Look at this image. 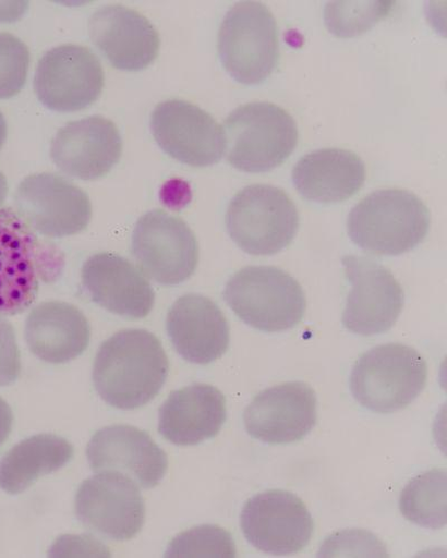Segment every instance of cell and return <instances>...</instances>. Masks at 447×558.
Here are the masks:
<instances>
[{"mask_svg": "<svg viewBox=\"0 0 447 558\" xmlns=\"http://www.w3.org/2000/svg\"><path fill=\"white\" fill-rule=\"evenodd\" d=\"M168 372L169 361L156 336L146 330H124L100 347L93 378L109 405L136 410L158 396Z\"/></svg>", "mask_w": 447, "mask_h": 558, "instance_id": "obj_1", "label": "cell"}, {"mask_svg": "<svg viewBox=\"0 0 447 558\" xmlns=\"http://www.w3.org/2000/svg\"><path fill=\"white\" fill-rule=\"evenodd\" d=\"M64 255L12 208H0V315L14 316L36 301L40 284L57 281Z\"/></svg>", "mask_w": 447, "mask_h": 558, "instance_id": "obj_2", "label": "cell"}, {"mask_svg": "<svg viewBox=\"0 0 447 558\" xmlns=\"http://www.w3.org/2000/svg\"><path fill=\"white\" fill-rule=\"evenodd\" d=\"M430 227L431 213L423 201L395 189L372 193L351 209L347 219L351 242L378 256H399L415 250Z\"/></svg>", "mask_w": 447, "mask_h": 558, "instance_id": "obj_3", "label": "cell"}, {"mask_svg": "<svg viewBox=\"0 0 447 558\" xmlns=\"http://www.w3.org/2000/svg\"><path fill=\"white\" fill-rule=\"evenodd\" d=\"M221 128L229 163L247 173H263L281 167L299 143L294 118L271 102L240 106Z\"/></svg>", "mask_w": 447, "mask_h": 558, "instance_id": "obj_4", "label": "cell"}, {"mask_svg": "<svg viewBox=\"0 0 447 558\" xmlns=\"http://www.w3.org/2000/svg\"><path fill=\"white\" fill-rule=\"evenodd\" d=\"M222 296L241 320L265 333L295 328L306 310L297 279L275 266L242 268L230 278Z\"/></svg>", "mask_w": 447, "mask_h": 558, "instance_id": "obj_5", "label": "cell"}, {"mask_svg": "<svg viewBox=\"0 0 447 558\" xmlns=\"http://www.w3.org/2000/svg\"><path fill=\"white\" fill-rule=\"evenodd\" d=\"M428 366L415 349L390 343L364 353L352 368L350 390L363 408L392 413L414 402L426 387Z\"/></svg>", "mask_w": 447, "mask_h": 558, "instance_id": "obj_6", "label": "cell"}, {"mask_svg": "<svg viewBox=\"0 0 447 558\" xmlns=\"http://www.w3.org/2000/svg\"><path fill=\"white\" fill-rule=\"evenodd\" d=\"M217 49L222 68L234 81L247 86L263 84L280 63L275 15L263 3L235 4L221 22Z\"/></svg>", "mask_w": 447, "mask_h": 558, "instance_id": "obj_7", "label": "cell"}, {"mask_svg": "<svg viewBox=\"0 0 447 558\" xmlns=\"http://www.w3.org/2000/svg\"><path fill=\"white\" fill-rule=\"evenodd\" d=\"M226 223L231 240L253 256H273L294 241L300 226L289 195L271 184H251L231 201Z\"/></svg>", "mask_w": 447, "mask_h": 558, "instance_id": "obj_8", "label": "cell"}, {"mask_svg": "<svg viewBox=\"0 0 447 558\" xmlns=\"http://www.w3.org/2000/svg\"><path fill=\"white\" fill-rule=\"evenodd\" d=\"M131 252L141 270L165 287L186 282L200 260L194 231L183 219L159 209L145 214L137 221Z\"/></svg>", "mask_w": 447, "mask_h": 558, "instance_id": "obj_9", "label": "cell"}, {"mask_svg": "<svg viewBox=\"0 0 447 558\" xmlns=\"http://www.w3.org/2000/svg\"><path fill=\"white\" fill-rule=\"evenodd\" d=\"M105 71L96 54L75 44H64L38 61L34 90L47 109L70 113L92 107L102 95Z\"/></svg>", "mask_w": 447, "mask_h": 558, "instance_id": "obj_10", "label": "cell"}, {"mask_svg": "<svg viewBox=\"0 0 447 558\" xmlns=\"http://www.w3.org/2000/svg\"><path fill=\"white\" fill-rule=\"evenodd\" d=\"M14 202L16 213L43 238L76 235L93 219L88 196L73 182L55 173L26 177L17 187Z\"/></svg>", "mask_w": 447, "mask_h": 558, "instance_id": "obj_11", "label": "cell"}, {"mask_svg": "<svg viewBox=\"0 0 447 558\" xmlns=\"http://www.w3.org/2000/svg\"><path fill=\"white\" fill-rule=\"evenodd\" d=\"M347 281L351 284L342 324L353 335L373 337L390 331L406 303V293L392 272L363 256L342 258Z\"/></svg>", "mask_w": 447, "mask_h": 558, "instance_id": "obj_12", "label": "cell"}, {"mask_svg": "<svg viewBox=\"0 0 447 558\" xmlns=\"http://www.w3.org/2000/svg\"><path fill=\"white\" fill-rule=\"evenodd\" d=\"M75 515L84 527L117 542L138 535L146 506L140 486L119 472L84 481L75 496Z\"/></svg>", "mask_w": 447, "mask_h": 558, "instance_id": "obj_13", "label": "cell"}, {"mask_svg": "<svg viewBox=\"0 0 447 558\" xmlns=\"http://www.w3.org/2000/svg\"><path fill=\"white\" fill-rule=\"evenodd\" d=\"M241 529L256 549L270 555L300 553L310 543L315 523L295 494L271 489L250 498L241 513Z\"/></svg>", "mask_w": 447, "mask_h": 558, "instance_id": "obj_14", "label": "cell"}, {"mask_svg": "<svg viewBox=\"0 0 447 558\" xmlns=\"http://www.w3.org/2000/svg\"><path fill=\"white\" fill-rule=\"evenodd\" d=\"M150 129L161 150L181 163L205 168L218 163L226 156L221 125L191 102H161L152 114Z\"/></svg>", "mask_w": 447, "mask_h": 558, "instance_id": "obj_15", "label": "cell"}, {"mask_svg": "<svg viewBox=\"0 0 447 558\" xmlns=\"http://www.w3.org/2000/svg\"><path fill=\"white\" fill-rule=\"evenodd\" d=\"M243 418L247 434L255 440L268 445L298 442L317 424V396L300 381L268 388L247 405Z\"/></svg>", "mask_w": 447, "mask_h": 558, "instance_id": "obj_16", "label": "cell"}, {"mask_svg": "<svg viewBox=\"0 0 447 558\" xmlns=\"http://www.w3.org/2000/svg\"><path fill=\"white\" fill-rule=\"evenodd\" d=\"M95 473L119 472L144 489L155 488L166 475L168 458L144 430L126 425L102 428L86 448Z\"/></svg>", "mask_w": 447, "mask_h": 558, "instance_id": "obj_17", "label": "cell"}, {"mask_svg": "<svg viewBox=\"0 0 447 558\" xmlns=\"http://www.w3.org/2000/svg\"><path fill=\"white\" fill-rule=\"evenodd\" d=\"M122 138L117 125L93 116L64 125L56 134L51 157L67 175L94 181L106 177L120 161Z\"/></svg>", "mask_w": 447, "mask_h": 558, "instance_id": "obj_18", "label": "cell"}, {"mask_svg": "<svg viewBox=\"0 0 447 558\" xmlns=\"http://www.w3.org/2000/svg\"><path fill=\"white\" fill-rule=\"evenodd\" d=\"M87 28L93 43L120 71H143L158 58L159 33L136 11L122 5L102 8L89 19Z\"/></svg>", "mask_w": 447, "mask_h": 558, "instance_id": "obj_19", "label": "cell"}, {"mask_svg": "<svg viewBox=\"0 0 447 558\" xmlns=\"http://www.w3.org/2000/svg\"><path fill=\"white\" fill-rule=\"evenodd\" d=\"M82 284L92 300L126 319L145 318L155 305V292L140 267L112 253L89 257L81 271Z\"/></svg>", "mask_w": 447, "mask_h": 558, "instance_id": "obj_20", "label": "cell"}, {"mask_svg": "<svg viewBox=\"0 0 447 558\" xmlns=\"http://www.w3.org/2000/svg\"><path fill=\"white\" fill-rule=\"evenodd\" d=\"M167 335L176 352L190 363L207 365L230 347V324L210 299L201 294L179 298L170 307Z\"/></svg>", "mask_w": 447, "mask_h": 558, "instance_id": "obj_21", "label": "cell"}, {"mask_svg": "<svg viewBox=\"0 0 447 558\" xmlns=\"http://www.w3.org/2000/svg\"><path fill=\"white\" fill-rule=\"evenodd\" d=\"M227 417L226 396L195 384L170 393L159 411V433L172 445L197 446L215 438Z\"/></svg>", "mask_w": 447, "mask_h": 558, "instance_id": "obj_22", "label": "cell"}, {"mask_svg": "<svg viewBox=\"0 0 447 558\" xmlns=\"http://www.w3.org/2000/svg\"><path fill=\"white\" fill-rule=\"evenodd\" d=\"M366 166L353 151L326 148L303 156L292 170L295 190L307 202L343 203L363 189Z\"/></svg>", "mask_w": 447, "mask_h": 558, "instance_id": "obj_23", "label": "cell"}, {"mask_svg": "<svg viewBox=\"0 0 447 558\" xmlns=\"http://www.w3.org/2000/svg\"><path fill=\"white\" fill-rule=\"evenodd\" d=\"M25 340L39 360L63 364L86 351L92 340V327L76 306L59 301L45 302L29 313Z\"/></svg>", "mask_w": 447, "mask_h": 558, "instance_id": "obj_24", "label": "cell"}, {"mask_svg": "<svg viewBox=\"0 0 447 558\" xmlns=\"http://www.w3.org/2000/svg\"><path fill=\"white\" fill-rule=\"evenodd\" d=\"M73 456V446L63 437L52 434L29 437L0 460V488L10 495L22 494L38 478L63 469Z\"/></svg>", "mask_w": 447, "mask_h": 558, "instance_id": "obj_25", "label": "cell"}, {"mask_svg": "<svg viewBox=\"0 0 447 558\" xmlns=\"http://www.w3.org/2000/svg\"><path fill=\"white\" fill-rule=\"evenodd\" d=\"M399 510L411 523L440 530L447 522V473L435 469L411 481L399 497Z\"/></svg>", "mask_w": 447, "mask_h": 558, "instance_id": "obj_26", "label": "cell"}, {"mask_svg": "<svg viewBox=\"0 0 447 558\" xmlns=\"http://www.w3.org/2000/svg\"><path fill=\"white\" fill-rule=\"evenodd\" d=\"M395 2H334L325 10L328 31L339 38H351L371 31L385 20Z\"/></svg>", "mask_w": 447, "mask_h": 558, "instance_id": "obj_27", "label": "cell"}, {"mask_svg": "<svg viewBox=\"0 0 447 558\" xmlns=\"http://www.w3.org/2000/svg\"><path fill=\"white\" fill-rule=\"evenodd\" d=\"M165 557H237L231 533L216 525H202L176 536Z\"/></svg>", "mask_w": 447, "mask_h": 558, "instance_id": "obj_28", "label": "cell"}, {"mask_svg": "<svg viewBox=\"0 0 447 558\" xmlns=\"http://www.w3.org/2000/svg\"><path fill=\"white\" fill-rule=\"evenodd\" d=\"M29 64L27 45L11 33H0V99L19 95L26 84Z\"/></svg>", "mask_w": 447, "mask_h": 558, "instance_id": "obj_29", "label": "cell"}, {"mask_svg": "<svg viewBox=\"0 0 447 558\" xmlns=\"http://www.w3.org/2000/svg\"><path fill=\"white\" fill-rule=\"evenodd\" d=\"M22 362L13 325L0 316V387H8L21 376Z\"/></svg>", "mask_w": 447, "mask_h": 558, "instance_id": "obj_30", "label": "cell"}, {"mask_svg": "<svg viewBox=\"0 0 447 558\" xmlns=\"http://www.w3.org/2000/svg\"><path fill=\"white\" fill-rule=\"evenodd\" d=\"M14 425V414L10 404L0 398V447L10 438Z\"/></svg>", "mask_w": 447, "mask_h": 558, "instance_id": "obj_31", "label": "cell"}, {"mask_svg": "<svg viewBox=\"0 0 447 558\" xmlns=\"http://www.w3.org/2000/svg\"><path fill=\"white\" fill-rule=\"evenodd\" d=\"M28 2H0V23L20 20L28 10Z\"/></svg>", "mask_w": 447, "mask_h": 558, "instance_id": "obj_32", "label": "cell"}, {"mask_svg": "<svg viewBox=\"0 0 447 558\" xmlns=\"http://www.w3.org/2000/svg\"><path fill=\"white\" fill-rule=\"evenodd\" d=\"M9 194L8 179L2 171H0V207H2L7 201Z\"/></svg>", "mask_w": 447, "mask_h": 558, "instance_id": "obj_33", "label": "cell"}, {"mask_svg": "<svg viewBox=\"0 0 447 558\" xmlns=\"http://www.w3.org/2000/svg\"><path fill=\"white\" fill-rule=\"evenodd\" d=\"M8 137V123L2 112H0V150H2Z\"/></svg>", "mask_w": 447, "mask_h": 558, "instance_id": "obj_34", "label": "cell"}]
</instances>
